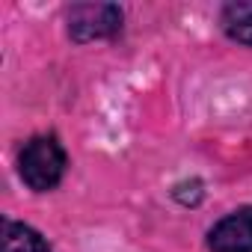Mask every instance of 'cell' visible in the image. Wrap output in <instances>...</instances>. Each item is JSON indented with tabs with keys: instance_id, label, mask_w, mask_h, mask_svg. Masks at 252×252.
<instances>
[{
	"instance_id": "6da1fadb",
	"label": "cell",
	"mask_w": 252,
	"mask_h": 252,
	"mask_svg": "<svg viewBox=\"0 0 252 252\" xmlns=\"http://www.w3.org/2000/svg\"><path fill=\"white\" fill-rule=\"evenodd\" d=\"M68 155L57 134H36L18 152V175L33 193H51L63 184Z\"/></svg>"
},
{
	"instance_id": "7a4b0ae2",
	"label": "cell",
	"mask_w": 252,
	"mask_h": 252,
	"mask_svg": "<svg viewBox=\"0 0 252 252\" xmlns=\"http://www.w3.org/2000/svg\"><path fill=\"white\" fill-rule=\"evenodd\" d=\"M122 21H125V12L116 3H74L65 12L68 39L74 45L113 39L116 33H122Z\"/></svg>"
},
{
	"instance_id": "3957f363",
	"label": "cell",
	"mask_w": 252,
	"mask_h": 252,
	"mask_svg": "<svg viewBox=\"0 0 252 252\" xmlns=\"http://www.w3.org/2000/svg\"><path fill=\"white\" fill-rule=\"evenodd\" d=\"M205 243L211 252H252V205L220 217L208 228Z\"/></svg>"
},
{
	"instance_id": "277c9868",
	"label": "cell",
	"mask_w": 252,
	"mask_h": 252,
	"mask_svg": "<svg viewBox=\"0 0 252 252\" xmlns=\"http://www.w3.org/2000/svg\"><path fill=\"white\" fill-rule=\"evenodd\" d=\"M0 252H54L48 237L27 222L3 217L0 222Z\"/></svg>"
},
{
	"instance_id": "5b68a950",
	"label": "cell",
	"mask_w": 252,
	"mask_h": 252,
	"mask_svg": "<svg viewBox=\"0 0 252 252\" xmlns=\"http://www.w3.org/2000/svg\"><path fill=\"white\" fill-rule=\"evenodd\" d=\"M220 30H222L231 42L252 48V3L237 0V3L220 6Z\"/></svg>"
},
{
	"instance_id": "8992f818",
	"label": "cell",
	"mask_w": 252,
	"mask_h": 252,
	"mask_svg": "<svg viewBox=\"0 0 252 252\" xmlns=\"http://www.w3.org/2000/svg\"><path fill=\"white\" fill-rule=\"evenodd\" d=\"M172 199L184 208H196L202 199H205V184L199 178H187V181H178L172 187Z\"/></svg>"
}]
</instances>
